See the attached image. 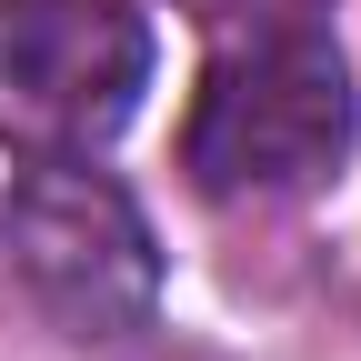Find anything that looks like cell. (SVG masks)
<instances>
[{
    "instance_id": "cell-3",
    "label": "cell",
    "mask_w": 361,
    "mask_h": 361,
    "mask_svg": "<svg viewBox=\"0 0 361 361\" xmlns=\"http://www.w3.org/2000/svg\"><path fill=\"white\" fill-rule=\"evenodd\" d=\"M151 90V20L130 0H0V141L20 161L111 151Z\"/></svg>"
},
{
    "instance_id": "cell-1",
    "label": "cell",
    "mask_w": 361,
    "mask_h": 361,
    "mask_svg": "<svg viewBox=\"0 0 361 361\" xmlns=\"http://www.w3.org/2000/svg\"><path fill=\"white\" fill-rule=\"evenodd\" d=\"M361 130L351 61L331 30H311L291 11H251V30L201 71L191 130H180V171L211 201H301L341 171Z\"/></svg>"
},
{
    "instance_id": "cell-2",
    "label": "cell",
    "mask_w": 361,
    "mask_h": 361,
    "mask_svg": "<svg viewBox=\"0 0 361 361\" xmlns=\"http://www.w3.org/2000/svg\"><path fill=\"white\" fill-rule=\"evenodd\" d=\"M0 251L61 341H130L161 311V241L141 201L90 161H30L0 211Z\"/></svg>"
}]
</instances>
